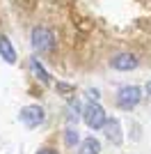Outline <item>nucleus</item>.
<instances>
[{
	"label": "nucleus",
	"instance_id": "nucleus-11",
	"mask_svg": "<svg viewBox=\"0 0 151 154\" xmlns=\"http://www.w3.org/2000/svg\"><path fill=\"white\" fill-rule=\"evenodd\" d=\"M80 134H78V129L76 127H67V131H64V145L69 149H73L76 145H80Z\"/></svg>",
	"mask_w": 151,
	"mask_h": 154
},
{
	"label": "nucleus",
	"instance_id": "nucleus-5",
	"mask_svg": "<svg viewBox=\"0 0 151 154\" xmlns=\"http://www.w3.org/2000/svg\"><path fill=\"white\" fill-rule=\"evenodd\" d=\"M110 67L117 71H131L138 67V55H133V53H117L110 58Z\"/></svg>",
	"mask_w": 151,
	"mask_h": 154
},
{
	"label": "nucleus",
	"instance_id": "nucleus-13",
	"mask_svg": "<svg viewBox=\"0 0 151 154\" xmlns=\"http://www.w3.org/2000/svg\"><path fill=\"white\" fill-rule=\"evenodd\" d=\"M55 88H57L60 92H64V94H69V92H73V88H71V85H67V83H57Z\"/></svg>",
	"mask_w": 151,
	"mask_h": 154
},
{
	"label": "nucleus",
	"instance_id": "nucleus-15",
	"mask_svg": "<svg viewBox=\"0 0 151 154\" xmlns=\"http://www.w3.org/2000/svg\"><path fill=\"white\" fill-rule=\"evenodd\" d=\"M144 90H147V94H151V81L147 83V88H144Z\"/></svg>",
	"mask_w": 151,
	"mask_h": 154
},
{
	"label": "nucleus",
	"instance_id": "nucleus-1",
	"mask_svg": "<svg viewBox=\"0 0 151 154\" xmlns=\"http://www.w3.org/2000/svg\"><path fill=\"white\" fill-rule=\"evenodd\" d=\"M30 42H32V48L39 53H50L53 48H55V35L48 30V28H32L30 32Z\"/></svg>",
	"mask_w": 151,
	"mask_h": 154
},
{
	"label": "nucleus",
	"instance_id": "nucleus-6",
	"mask_svg": "<svg viewBox=\"0 0 151 154\" xmlns=\"http://www.w3.org/2000/svg\"><path fill=\"white\" fill-rule=\"evenodd\" d=\"M103 134H105V138L112 143V145H121V140H124L121 124H119V120H114V117H108L105 127H103Z\"/></svg>",
	"mask_w": 151,
	"mask_h": 154
},
{
	"label": "nucleus",
	"instance_id": "nucleus-8",
	"mask_svg": "<svg viewBox=\"0 0 151 154\" xmlns=\"http://www.w3.org/2000/svg\"><path fill=\"white\" fill-rule=\"evenodd\" d=\"M0 55H2V60H5L7 64H14V62H16V51H14L12 42H9L5 35H0Z\"/></svg>",
	"mask_w": 151,
	"mask_h": 154
},
{
	"label": "nucleus",
	"instance_id": "nucleus-3",
	"mask_svg": "<svg viewBox=\"0 0 151 154\" xmlns=\"http://www.w3.org/2000/svg\"><path fill=\"white\" fill-rule=\"evenodd\" d=\"M142 101V88L138 85H124L117 92V106L121 110H133L138 103Z\"/></svg>",
	"mask_w": 151,
	"mask_h": 154
},
{
	"label": "nucleus",
	"instance_id": "nucleus-14",
	"mask_svg": "<svg viewBox=\"0 0 151 154\" xmlns=\"http://www.w3.org/2000/svg\"><path fill=\"white\" fill-rule=\"evenodd\" d=\"M37 154H57V152H55V149H48V147H44V149H39Z\"/></svg>",
	"mask_w": 151,
	"mask_h": 154
},
{
	"label": "nucleus",
	"instance_id": "nucleus-2",
	"mask_svg": "<svg viewBox=\"0 0 151 154\" xmlns=\"http://www.w3.org/2000/svg\"><path fill=\"white\" fill-rule=\"evenodd\" d=\"M82 120H85V124H87L92 131H96V129L105 127L108 115H105V110H103V106H101L99 101H89L87 106H85V110H82Z\"/></svg>",
	"mask_w": 151,
	"mask_h": 154
},
{
	"label": "nucleus",
	"instance_id": "nucleus-10",
	"mask_svg": "<svg viewBox=\"0 0 151 154\" xmlns=\"http://www.w3.org/2000/svg\"><path fill=\"white\" fill-rule=\"evenodd\" d=\"M30 71H32V74H34V76H37L44 85L50 83V74L44 69V67H41V62H39L37 58H32V60H30Z\"/></svg>",
	"mask_w": 151,
	"mask_h": 154
},
{
	"label": "nucleus",
	"instance_id": "nucleus-7",
	"mask_svg": "<svg viewBox=\"0 0 151 154\" xmlns=\"http://www.w3.org/2000/svg\"><path fill=\"white\" fill-rule=\"evenodd\" d=\"M82 110L85 108H80V101H78V99H71L69 101V106H67V122H69V127H76V124H78V120L82 117Z\"/></svg>",
	"mask_w": 151,
	"mask_h": 154
},
{
	"label": "nucleus",
	"instance_id": "nucleus-4",
	"mask_svg": "<svg viewBox=\"0 0 151 154\" xmlns=\"http://www.w3.org/2000/svg\"><path fill=\"white\" fill-rule=\"evenodd\" d=\"M19 120L28 129H34V127L46 122V110L41 108V106H37V103H30V106H23V108H21Z\"/></svg>",
	"mask_w": 151,
	"mask_h": 154
},
{
	"label": "nucleus",
	"instance_id": "nucleus-12",
	"mask_svg": "<svg viewBox=\"0 0 151 154\" xmlns=\"http://www.w3.org/2000/svg\"><path fill=\"white\" fill-rule=\"evenodd\" d=\"M87 97H89V99H92V101H99V97H101V92L96 90V88H89V90H87Z\"/></svg>",
	"mask_w": 151,
	"mask_h": 154
},
{
	"label": "nucleus",
	"instance_id": "nucleus-9",
	"mask_svg": "<svg viewBox=\"0 0 151 154\" xmlns=\"http://www.w3.org/2000/svg\"><path fill=\"white\" fill-rule=\"evenodd\" d=\"M76 154H101V143H99V138H94V136L85 138V140L78 145Z\"/></svg>",
	"mask_w": 151,
	"mask_h": 154
}]
</instances>
